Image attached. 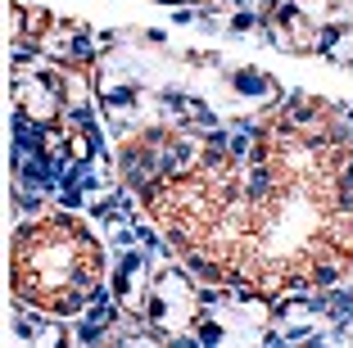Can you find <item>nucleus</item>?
<instances>
[{
    "mask_svg": "<svg viewBox=\"0 0 353 348\" xmlns=\"http://www.w3.org/2000/svg\"><path fill=\"white\" fill-rule=\"evenodd\" d=\"M163 5H218V0H163Z\"/></svg>",
    "mask_w": 353,
    "mask_h": 348,
    "instance_id": "7ed1b4c3",
    "label": "nucleus"
},
{
    "mask_svg": "<svg viewBox=\"0 0 353 348\" xmlns=\"http://www.w3.org/2000/svg\"><path fill=\"white\" fill-rule=\"evenodd\" d=\"M168 249L208 285H331L353 263V141L322 95H290L250 150L208 145L141 185Z\"/></svg>",
    "mask_w": 353,
    "mask_h": 348,
    "instance_id": "f257e3e1",
    "label": "nucleus"
},
{
    "mask_svg": "<svg viewBox=\"0 0 353 348\" xmlns=\"http://www.w3.org/2000/svg\"><path fill=\"white\" fill-rule=\"evenodd\" d=\"M14 298L41 317H77L104 285V249L73 213H46L14 236Z\"/></svg>",
    "mask_w": 353,
    "mask_h": 348,
    "instance_id": "f03ea898",
    "label": "nucleus"
}]
</instances>
